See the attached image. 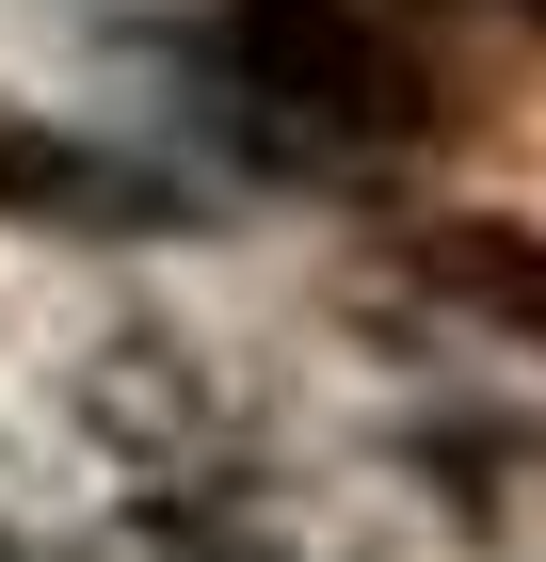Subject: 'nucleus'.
<instances>
[{
  "instance_id": "nucleus-4",
  "label": "nucleus",
  "mask_w": 546,
  "mask_h": 562,
  "mask_svg": "<svg viewBox=\"0 0 546 562\" xmlns=\"http://www.w3.org/2000/svg\"><path fill=\"white\" fill-rule=\"evenodd\" d=\"M402 290L450 305L466 338H499L546 370V210H402Z\"/></svg>"
},
{
  "instance_id": "nucleus-1",
  "label": "nucleus",
  "mask_w": 546,
  "mask_h": 562,
  "mask_svg": "<svg viewBox=\"0 0 546 562\" xmlns=\"http://www.w3.org/2000/svg\"><path fill=\"white\" fill-rule=\"evenodd\" d=\"M177 81L257 177H305V193H370L466 130L450 48H419L386 0H193Z\"/></svg>"
},
{
  "instance_id": "nucleus-2",
  "label": "nucleus",
  "mask_w": 546,
  "mask_h": 562,
  "mask_svg": "<svg viewBox=\"0 0 546 562\" xmlns=\"http://www.w3.org/2000/svg\"><path fill=\"white\" fill-rule=\"evenodd\" d=\"M0 225H33V241H210V177L161 161V145L129 130H81V113H0Z\"/></svg>"
},
{
  "instance_id": "nucleus-3",
  "label": "nucleus",
  "mask_w": 546,
  "mask_h": 562,
  "mask_svg": "<svg viewBox=\"0 0 546 562\" xmlns=\"http://www.w3.org/2000/svg\"><path fill=\"white\" fill-rule=\"evenodd\" d=\"M81 434L129 467V498H145V482H257L242 386H225L177 322H113V338L81 353Z\"/></svg>"
},
{
  "instance_id": "nucleus-5",
  "label": "nucleus",
  "mask_w": 546,
  "mask_h": 562,
  "mask_svg": "<svg viewBox=\"0 0 546 562\" xmlns=\"http://www.w3.org/2000/svg\"><path fill=\"white\" fill-rule=\"evenodd\" d=\"M531 515H546V434H531Z\"/></svg>"
}]
</instances>
